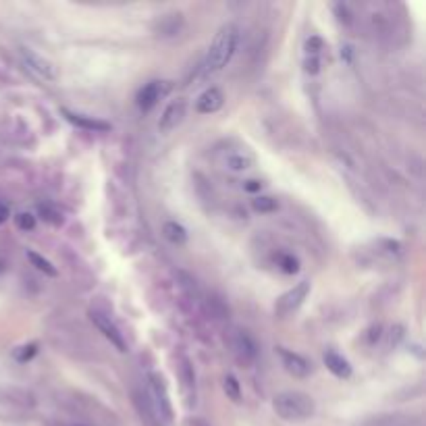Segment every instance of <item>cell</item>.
Wrapping results in <instances>:
<instances>
[{
  "label": "cell",
  "mask_w": 426,
  "mask_h": 426,
  "mask_svg": "<svg viewBox=\"0 0 426 426\" xmlns=\"http://www.w3.org/2000/svg\"><path fill=\"white\" fill-rule=\"evenodd\" d=\"M231 349L233 355L239 364L243 366H252L258 358V343L254 341V337L246 331H235L231 337Z\"/></svg>",
  "instance_id": "5b68a950"
},
{
  "label": "cell",
  "mask_w": 426,
  "mask_h": 426,
  "mask_svg": "<svg viewBox=\"0 0 426 426\" xmlns=\"http://www.w3.org/2000/svg\"><path fill=\"white\" fill-rule=\"evenodd\" d=\"M179 376L183 382V391L187 395V405H194L196 403V372H194L189 358L185 355L179 358Z\"/></svg>",
  "instance_id": "7c38bea8"
},
{
  "label": "cell",
  "mask_w": 426,
  "mask_h": 426,
  "mask_svg": "<svg viewBox=\"0 0 426 426\" xmlns=\"http://www.w3.org/2000/svg\"><path fill=\"white\" fill-rule=\"evenodd\" d=\"M318 67H320L318 57H310V59L306 61V71H308V73H318Z\"/></svg>",
  "instance_id": "83f0119b"
},
{
  "label": "cell",
  "mask_w": 426,
  "mask_h": 426,
  "mask_svg": "<svg viewBox=\"0 0 426 426\" xmlns=\"http://www.w3.org/2000/svg\"><path fill=\"white\" fill-rule=\"evenodd\" d=\"M38 210H40L42 219H44L46 223H50L53 227H61V225L65 223L63 212H59V210H57V208H53V206H40Z\"/></svg>",
  "instance_id": "44dd1931"
},
{
  "label": "cell",
  "mask_w": 426,
  "mask_h": 426,
  "mask_svg": "<svg viewBox=\"0 0 426 426\" xmlns=\"http://www.w3.org/2000/svg\"><path fill=\"white\" fill-rule=\"evenodd\" d=\"M163 235L167 241L175 243V246H183L187 241V231L183 225H179L177 221H167L163 225Z\"/></svg>",
  "instance_id": "e0dca14e"
},
{
  "label": "cell",
  "mask_w": 426,
  "mask_h": 426,
  "mask_svg": "<svg viewBox=\"0 0 426 426\" xmlns=\"http://www.w3.org/2000/svg\"><path fill=\"white\" fill-rule=\"evenodd\" d=\"M277 353H279V358H281V362H283V366H285V370H287L289 374H293L295 378H306V376H310V372H312V362L306 360L302 353L289 351V349H285V347H277Z\"/></svg>",
  "instance_id": "ba28073f"
},
{
  "label": "cell",
  "mask_w": 426,
  "mask_h": 426,
  "mask_svg": "<svg viewBox=\"0 0 426 426\" xmlns=\"http://www.w3.org/2000/svg\"><path fill=\"white\" fill-rule=\"evenodd\" d=\"M9 216H11L9 208H7L5 204H0V225H5V223L9 221Z\"/></svg>",
  "instance_id": "f1b7e54d"
},
{
  "label": "cell",
  "mask_w": 426,
  "mask_h": 426,
  "mask_svg": "<svg viewBox=\"0 0 426 426\" xmlns=\"http://www.w3.org/2000/svg\"><path fill=\"white\" fill-rule=\"evenodd\" d=\"M21 61H24V65H26L38 80H42V82H55V80L59 77L57 67H55L50 61H46L44 57H40V55H36L34 50H30V48H21Z\"/></svg>",
  "instance_id": "8992f818"
},
{
  "label": "cell",
  "mask_w": 426,
  "mask_h": 426,
  "mask_svg": "<svg viewBox=\"0 0 426 426\" xmlns=\"http://www.w3.org/2000/svg\"><path fill=\"white\" fill-rule=\"evenodd\" d=\"M28 258H30V262H32L40 272H44V275H48V277H57V275H59V270L55 268V264H53L50 260H46L44 256H40L38 252L28 250Z\"/></svg>",
  "instance_id": "ac0fdd59"
},
{
  "label": "cell",
  "mask_w": 426,
  "mask_h": 426,
  "mask_svg": "<svg viewBox=\"0 0 426 426\" xmlns=\"http://www.w3.org/2000/svg\"><path fill=\"white\" fill-rule=\"evenodd\" d=\"M225 165H227V169L241 173V171H248L256 165V156L248 150H235L225 158Z\"/></svg>",
  "instance_id": "9a60e30c"
},
{
  "label": "cell",
  "mask_w": 426,
  "mask_h": 426,
  "mask_svg": "<svg viewBox=\"0 0 426 426\" xmlns=\"http://www.w3.org/2000/svg\"><path fill=\"white\" fill-rule=\"evenodd\" d=\"M90 320L94 322V326H96L119 351H127V343H125L123 333L119 331V326H117L109 316H104V314H100V312H96V310H90Z\"/></svg>",
  "instance_id": "52a82bcc"
},
{
  "label": "cell",
  "mask_w": 426,
  "mask_h": 426,
  "mask_svg": "<svg viewBox=\"0 0 426 426\" xmlns=\"http://www.w3.org/2000/svg\"><path fill=\"white\" fill-rule=\"evenodd\" d=\"M306 48H308V55H310V57H318V50L322 48V40H320V38H310L308 44H306Z\"/></svg>",
  "instance_id": "484cf974"
},
{
  "label": "cell",
  "mask_w": 426,
  "mask_h": 426,
  "mask_svg": "<svg viewBox=\"0 0 426 426\" xmlns=\"http://www.w3.org/2000/svg\"><path fill=\"white\" fill-rule=\"evenodd\" d=\"M15 225H17V229H21V231H34V229H36V216L30 214V212H19V214L15 216Z\"/></svg>",
  "instance_id": "603a6c76"
},
{
  "label": "cell",
  "mask_w": 426,
  "mask_h": 426,
  "mask_svg": "<svg viewBox=\"0 0 426 426\" xmlns=\"http://www.w3.org/2000/svg\"><path fill=\"white\" fill-rule=\"evenodd\" d=\"M46 426H94V424H88V422H75V420H50L46 422Z\"/></svg>",
  "instance_id": "d4e9b609"
},
{
  "label": "cell",
  "mask_w": 426,
  "mask_h": 426,
  "mask_svg": "<svg viewBox=\"0 0 426 426\" xmlns=\"http://www.w3.org/2000/svg\"><path fill=\"white\" fill-rule=\"evenodd\" d=\"M181 26H183V17H181L179 13L165 15V17H160V21H158L156 34L163 36V38H171V36H175V34L181 30Z\"/></svg>",
  "instance_id": "2e32d148"
},
{
  "label": "cell",
  "mask_w": 426,
  "mask_h": 426,
  "mask_svg": "<svg viewBox=\"0 0 426 426\" xmlns=\"http://www.w3.org/2000/svg\"><path fill=\"white\" fill-rule=\"evenodd\" d=\"M185 113H187V102H185L183 98L171 100L169 106L165 109L160 121H158V129H160V133H171V131L183 121Z\"/></svg>",
  "instance_id": "9c48e42d"
},
{
  "label": "cell",
  "mask_w": 426,
  "mask_h": 426,
  "mask_svg": "<svg viewBox=\"0 0 426 426\" xmlns=\"http://www.w3.org/2000/svg\"><path fill=\"white\" fill-rule=\"evenodd\" d=\"M237 42H239V30L233 24H227L219 30V34L214 36L206 61H204V73H216L221 69H225L229 65V61L233 59L235 50H237Z\"/></svg>",
  "instance_id": "6da1fadb"
},
{
  "label": "cell",
  "mask_w": 426,
  "mask_h": 426,
  "mask_svg": "<svg viewBox=\"0 0 426 426\" xmlns=\"http://www.w3.org/2000/svg\"><path fill=\"white\" fill-rule=\"evenodd\" d=\"M310 289H312L310 281H299L297 285H293L289 291H285V293L277 299V304H275V314H277L279 318H285V316L293 314V312L304 304V299L308 297Z\"/></svg>",
  "instance_id": "277c9868"
},
{
  "label": "cell",
  "mask_w": 426,
  "mask_h": 426,
  "mask_svg": "<svg viewBox=\"0 0 426 426\" xmlns=\"http://www.w3.org/2000/svg\"><path fill=\"white\" fill-rule=\"evenodd\" d=\"M223 391H225V395H227L231 401H235V403L241 401V385H239L237 376L227 374V376L223 378Z\"/></svg>",
  "instance_id": "d6986e66"
},
{
  "label": "cell",
  "mask_w": 426,
  "mask_h": 426,
  "mask_svg": "<svg viewBox=\"0 0 426 426\" xmlns=\"http://www.w3.org/2000/svg\"><path fill=\"white\" fill-rule=\"evenodd\" d=\"M272 409L281 420L304 422L314 416L316 403L308 393L302 391H281L272 397Z\"/></svg>",
  "instance_id": "7a4b0ae2"
},
{
  "label": "cell",
  "mask_w": 426,
  "mask_h": 426,
  "mask_svg": "<svg viewBox=\"0 0 426 426\" xmlns=\"http://www.w3.org/2000/svg\"><path fill=\"white\" fill-rule=\"evenodd\" d=\"M279 266H281L283 272L293 275V272L299 270V260H297L293 254H281V256H279Z\"/></svg>",
  "instance_id": "7402d4cb"
},
{
  "label": "cell",
  "mask_w": 426,
  "mask_h": 426,
  "mask_svg": "<svg viewBox=\"0 0 426 426\" xmlns=\"http://www.w3.org/2000/svg\"><path fill=\"white\" fill-rule=\"evenodd\" d=\"M165 92H167V88L163 86V82H150V84H146V86L138 92V98H136L138 109L144 111V113L152 111V109L158 104V100L163 98Z\"/></svg>",
  "instance_id": "8fae6325"
},
{
  "label": "cell",
  "mask_w": 426,
  "mask_h": 426,
  "mask_svg": "<svg viewBox=\"0 0 426 426\" xmlns=\"http://www.w3.org/2000/svg\"><path fill=\"white\" fill-rule=\"evenodd\" d=\"M243 189L250 192V194H256V192L262 189V181H258V179H248V181L243 183Z\"/></svg>",
  "instance_id": "4316f807"
},
{
  "label": "cell",
  "mask_w": 426,
  "mask_h": 426,
  "mask_svg": "<svg viewBox=\"0 0 426 426\" xmlns=\"http://www.w3.org/2000/svg\"><path fill=\"white\" fill-rule=\"evenodd\" d=\"M36 351H38V345H36V343H30V345L21 347V351L15 353V358H17L19 362H28V360H32V358L36 355Z\"/></svg>",
  "instance_id": "cb8c5ba5"
},
{
  "label": "cell",
  "mask_w": 426,
  "mask_h": 426,
  "mask_svg": "<svg viewBox=\"0 0 426 426\" xmlns=\"http://www.w3.org/2000/svg\"><path fill=\"white\" fill-rule=\"evenodd\" d=\"M223 104H225V94H223V90L212 86V88L204 90V92L198 96V100H196V111H198L200 115H212V113L221 111Z\"/></svg>",
  "instance_id": "30bf717a"
},
{
  "label": "cell",
  "mask_w": 426,
  "mask_h": 426,
  "mask_svg": "<svg viewBox=\"0 0 426 426\" xmlns=\"http://www.w3.org/2000/svg\"><path fill=\"white\" fill-rule=\"evenodd\" d=\"M252 208L260 214H268V212L279 210V202L270 196H258V198L252 200Z\"/></svg>",
  "instance_id": "ffe728a7"
},
{
  "label": "cell",
  "mask_w": 426,
  "mask_h": 426,
  "mask_svg": "<svg viewBox=\"0 0 426 426\" xmlns=\"http://www.w3.org/2000/svg\"><path fill=\"white\" fill-rule=\"evenodd\" d=\"M324 366L337 376V378H349L351 376V364L341 355V353H337V351H333V349H328V351H324Z\"/></svg>",
  "instance_id": "5bb4252c"
},
{
  "label": "cell",
  "mask_w": 426,
  "mask_h": 426,
  "mask_svg": "<svg viewBox=\"0 0 426 426\" xmlns=\"http://www.w3.org/2000/svg\"><path fill=\"white\" fill-rule=\"evenodd\" d=\"M61 113L75 127H82V129H88V131H109L111 129V123H106V121H100V119H94V117H88V115H80V113H71L67 109H63Z\"/></svg>",
  "instance_id": "4fadbf2b"
},
{
  "label": "cell",
  "mask_w": 426,
  "mask_h": 426,
  "mask_svg": "<svg viewBox=\"0 0 426 426\" xmlns=\"http://www.w3.org/2000/svg\"><path fill=\"white\" fill-rule=\"evenodd\" d=\"M148 403L154 411V416L158 418V422L163 426L173 422V403L169 399V391H167V382L163 378L160 372H150L148 374V391H146Z\"/></svg>",
  "instance_id": "3957f363"
}]
</instances>
